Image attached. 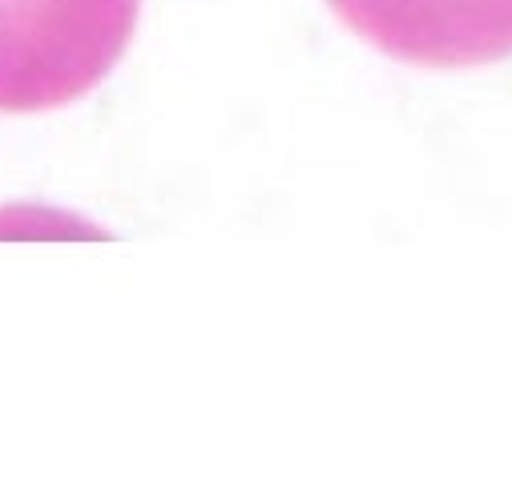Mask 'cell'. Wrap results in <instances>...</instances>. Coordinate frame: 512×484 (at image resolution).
<instances>
[{"mask_svg":"<svg viewBox=\"0 0 512 484\" xmlns=\"http://www.w3.org/2000/svg\"><path fill=\"white\" fill-rule=\"evenodd\" d=\"M367 45L424 69H472L512 57V0H331Z\"/></svg>","mask_w":512,"mask_h":484,"instance_id":"obj_2","label":"cell"},{"mask_svg":"<svg viewBox=\"0 0 512 484\" xmlns=\"http://www.w3.org/2000/svg\"><path fill=\"white\" fill-rule=\"evenodd\" d=\"M142 0H0V113L61 109L105 81Z\"/></svg>","mask_w":512,"mask_h":484,"instance_id":"obj_1","label":"cell"}]
</instances>
